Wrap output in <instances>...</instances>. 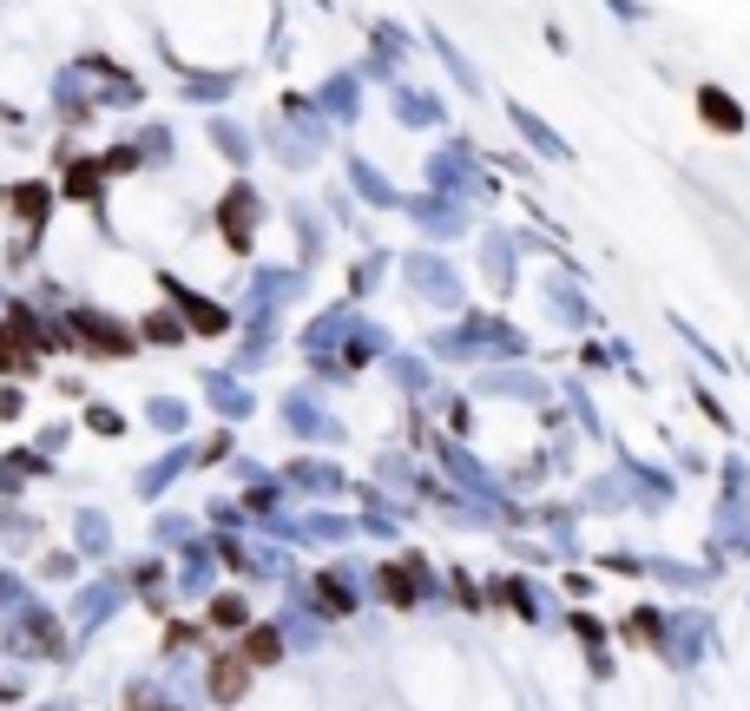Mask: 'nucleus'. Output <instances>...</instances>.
Here are the masks:
<instances>
[{"label":"nucleus","instance_id":"obj_2","mask_svg":"<svg viewBox=\"0 0 750 711\" xmlns=\"http://www.w3.org/2000/svg\"><path fill=\"white\" fill-rule=\"evenodd\" d=\"M704 112H718V126H724V132H737V112H731V99H711V93H704Z\"/></svg>","mask_w":750,"mask_h":711},{"label":"nucleus","instance_id":"obj_3","mask_svg":"<svg viewBox=\"0 0 750 711\" xmlns=\"http://www.w3.org/2000/svg\"><path fill=\"white\" fill-rule=\"evenodd\" d=\"M14 363H20V356H14V336L0 330V369H14Z\"/></svg>","mask_w":750,"mask_h":711},{"label":"nucleus","instance_id":"obj_1","mask_svg":"<svg viewBox=\"0 0 750 711\" xmlns=\"http://www.w3.org/2000/svg\"><path fill=\"white\" fill-rule=\"evenodd\" d=\"M244 679H250V672H244V659H218V672H211L218 698H237V692H244Z\"/></svg>","mask_w":750,"mask_h":711}]
</instances>
